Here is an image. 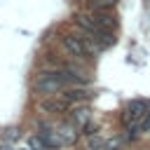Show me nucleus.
<instances>
[{"label": "nucleus", "mask_w": 150, "mask_h": 150, "mask_svg": "<svg viewBox=\"0 0 150 150\" xmlns=\"http://www.w3.org/2000/svg\"><path fill=\"white\" fill-rule=\"evenodd\" d=\"M28 148H30V150H49L40 134H35V136H30V138H28Z\"/></svg>", "instance_id": "nucleus-7"}, {"label": "nucleus", "mask_w": 150, "mask_h": 150, "mask_svg": "<svg viewBox=\"0 0 150 150\" xmlns=\"http://www.w3.org/2000/svg\"><path fill=\"white\" fill-rule=\"evenodd\" d=\"M122 143H124L122 138H110V141H105V143H103V148H105V150H120V148H122Z\"/></svg>", "instance_id": "nucleus-8"}, {"label": "nucleus", "mask_w": 150, "mask_h": 150, "mask_svg": "<svg viewBox=\"0 0 150 150\" xmlns=\"http://www.w3.org/2000/svg\"><path fill=\"white\" fill-rule=\"evenodd\" d=\"M91 16H94V21L98 23V28H101V30H112V28L117 26V21H115V14H112V12H91Z\"/></svg>", "instance_id": "nucleus-5"}, {"label": "nucleus", "mask_w": 150, "mask_h": 150, "mask_svg": "<svg viewBox=\"0 0 150 150\" xmlns=\"http://www.w3.org/2000/svg\"><path fill=\"white\" fill-rule=\"evenodd\" d=\"M0 150H12V148L9 145H0Z\"/></svg>", "instance_id": "nucleus-10"}, {"label": "nucleus", "mask_w": 150, "mask_h": 150, "mask_svg": "<svg viewBox=\"0 0 150 150\" xmlns=\"http://www.w3.org/2000/svg\"><path fill=\"white\" fill-rule=\"evenodd\" d=\"M98 145H103V141H101V138H94V136H91V138H89V150H94V148H98Z\"/></svg>", "instance_id": "nucleus-9"}, {"label": "nucleus", "mask_w": 150, "mask_h": 150, "mask_svg": "<svg viewBox=\"0 0 150 150\" xmlns=\"http://www.w3.org/2000/svg\"><path fill=\"white\" fill-rule=\"evenodd\" d=\"M68 122H73L75 127L84 129V127L91 122V110H89V108H75V110L70 112V120H68Z\"/></svg>", "instance_id": "nucleus-6"}, {"label": "nucleus", "mask_w": 150, "mask_h": 150, "mask_svg": "<svg viewBox=\"0 0 150 150\" xmlns=\"http://www.w3.org/2000/svg\"><path fill=\"white\" fill-rule=\"evenodd\" d=\"M40 136H42V141L47 143L49 150H59V148L66 145V141L61 138V134L56 131V127H45V129L40 131Z\"/></svg>", "instance_id": "nucleus-2"}, {"label": "nucleus", "mask_w": 150, "mask_h": 150, "mask_svg": "<svg viewBox=\"0 0 150 150\" xmlns=\"http://www.w3.org/2000/svg\"><path fill=\"white\" fill-rule=\"evenodd\" d=\"M61 96H63L68 103H80V101H89V98H91L89 89H84V87H68V89H63Z\"/></svg>", "instance_id": "nucleus-3"}, {"label": "nucleus", "mask_w": 150, "mask_h": 150, "mask_svg": "<svg viewBox=\"0 0 150 150\" xmlns=\"http://www.w3.org/2000/svg\"><path fill=\"white\" fill-rule=\"evenodd\" d=\"M40 108L45 110V112H66L68 110V101L63 98V96H52V98H45L42 103H40Z\"/></svg>", "instance_id": "nucleus-4"}, {"label": "nucleus", "mask_w": 150, "mask_h": 150, "mask_svg": "<svg viewBox=\"0 0 150 150\" xmlns=\"http://www.w3.org/2000/svg\"><path fill=\"white\" fill-rule=\"evenodd\" d=\"M19 150H30V148H19Z\"/></svg>", "instance_id": "nucleus-12"}, {"label": "nucleus", "mask_w": 150, "mask_h": 150, "mask_svg": "<svg viewBox=\"0 0 150 150\" xmlns=\"http://www.w3.org/2000/svg\"><path fill=\"white\" fill-rule=\"evenodd\" d=\"M82 2H84V5H89V2H94V0H82Z\"/></svg>", "instance_id": "nucleus-11"}, {"label": "nucleus", "mask_w": 150, "mask_h": 150, "mask_svg": "<svg viewBox=\"0 0 150 150\" xmlns=\"http://www.w3.org/2000/svg\"><path fill=\"white\" fill-rule=\"evenodd\" d=\"M61 42H63V47H66L73 56H77V59H89V56H91L87 42H84L82 38H77V35H63Z\"/></svg>", "instance_id": "nucleus-1"}]
</instances>
